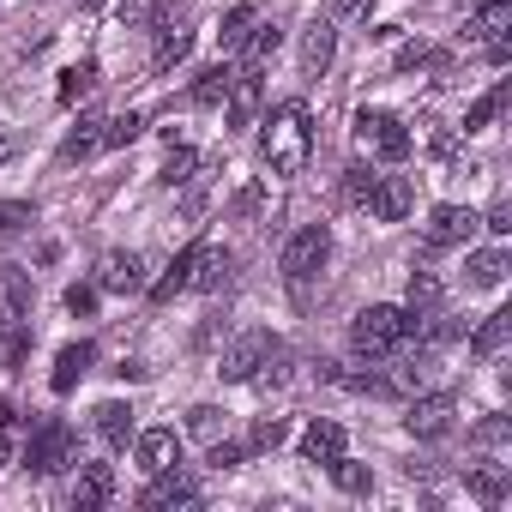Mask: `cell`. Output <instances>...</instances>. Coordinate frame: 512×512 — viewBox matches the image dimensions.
<instances>
[{
  "label": "cell",
  "mask_w": 512,
  "mask_h": 512,
  "mask_svg": "<svg viewBox=\"0 0 512 512\" xmlns=\"http://www.w3.org/2000/svg\"><path fill=\"white\" fill-rule=\"evenodd\" d=\"M247 464V440H211V470H241Z\"/></svg>",
  "instance_id": "cell-42"
},
{
  "label": "cell",
  "mask_w": 512,
  "mask_h": 512,
  "mask_svg": "<svg viewBox=\"0 0 512 512\" xmlns=\"http://www.w3.org/2000/svg\"><path fill=\"white\" fill-rule=\"evenodd\" d=\"M404 428H410L416 440H440V434L452 428V392H428V398H416V404L404 410Z\"/></svg>",
  "instance_id": "cell-12"
},
{
  "label": "cell",
  "mask_w": 512,
  "mask_h": 512,
  "mask_svg": "<svg viewBox=\"0 0 512 512\" xmlns=\"http://www.w3.org/2000/svg\"><path fill=\"white\" fill-rule=\"evenodd\" d=\"M290 440V422L284 416H260V422H253V440H247V452H278Z\"/></svg>",
  "instance_id": "cell-39"
},
{
  "label": "cell",
  "mask_w": 512,
  "mask_h": 512,
  "mask_svg": "<svg viewBox=\"0 0 512 512\" xmlns=\"http://www.w3.org/2000/svg\"><path fill=\"white\" fill-rule=\"evenodd\" d=\"M31 344V278L19 266H0V350L19 362Z\"/></svg>",
  "instance_id": "cell-3"
},
{
  "label": "cell",
  "mask_w": 512,
  "mask_h": 512,
  "mask_svg": "<svg viewBox=\"0 0 512 512\" xmlns=\"http://www.w3.org/2000/svg\"><path fill=\"white\" fill-rule=\"evenodd\" d=\"M193 169H199L193 145H181V139H175V145H169V163L157 169V181H163V187H187V181H193Z\"/></svg>",
  "instance_id": "cell-33"
},
{
  "label": "cell",
  "mask_w": 512,
  "mask_h": 512,
  "mask_svg": "<svg viewBox=\"0 0 512 512\" xmlns=\"http://www.w3.org/2000/svg\"><path fill=\"white\" fill-rule=\"evenodd\" d=\"M326 470H332V482H338L344 494H368V488H374V470H368V464H356V458H344V452H338Z\"/></svg>",
  "instance_id": "cell-34"
},
{
  "label": "cell",
  "mask_w": 512,
  "mask_h": 512,
  "mask_svg": "<svg viewBox=\"0 0 512 512\" xmlns=\"http://www.w3.org/2000/svg\"><path fill=\"white\" fill-rule=\"evenodd\" d=\"M410 332H416L410 308L374 302V308H362V314H356V326H350V350H356V356H368V362H380V356L404 350V344H410Z\"/></svg>",
  "instance_id": "cell-2"
},
{
  "label": "cell",
  "mask_w": 512,
  "mask_h": 512,
  "mask_svg": "<svg viewBox=\"0 0 512 512\" xmlns=\"http://www.w3.org/2000/svg\"><path fill=\"white\" fill-rule=\"evenodd\" d=\"M67 314H73V320L97 314V284H73V290H67Z\"/></svg>",
  "instance_id": "cell-44"
},
{
  "label": "cell",
  "mask_w": 512,
  "mask_h": 512,
  "mask_svg": "<svg viewBox=\"0 0 512 512\" xmlns=\"http://www.w3.org/2000/svg\"><path fill=\"white\" fill-rule=\"evenodd\" d=\"M7 458H13V446H7V440H0V464H7Z\"/></svg>",
  "instance_id": "cell-51"
},
{
  "label": "cell",
  "mask_w": 512,
  "mask_h": 512,
  "mask_svg": "<svg viewBox=\"0 0 512 512\" xmlns=\"http://www.w3.org/2000/svg\"><path fill=\"white\" fill-rule=\"evenodd\" d=\"M187 49H193V25H187V13H157L151 67H157V73H169V67H181V61H187Z\"/></svg>",
  "instance_id": "cell-9"
},
{
  "label": "cell",
  "mask_w": 512,
  "mask_h": 512,
  "mask_svg": "<svg viewBox=\"0 0 512 512\" xmlns=\"http://www.w3.org/2000/svg\"><path fill=\"white\" fill-rule=\"evenodd\" d=\"M109 494H115V464H79L73 506L79 512H97V506H109Z\"/></svg>",
  "instance_id": "cell-20"
},
{
  "label": "cell",
  "mask_w": 512,
  "mask_h": 512,
  "mask_svg": "<svg viewBox=\"0 0 512 512\" xmlns=\"http://www.w3.org/2000/svg\"><path fill=\"white\" fill-rule=\"evenodd\" d=\"M326 260H332V229L326 223H302L290 241H284V278H290V290L296 296H308V284L326 272Z\"/></svg>",
  "instance_id": "cell-4"
},
{
  "label": "cell",
  "mask_w": 512,
  "mask_h": 512,
  "mask_svg": "<svg viewBox=\"0 0 512 512\" xmlns=\"http://www.w3.org/2000/svg\"><path fill=\"white\" fill-rule=\"evenodd\" d=\"M368 193H374V169H368V163H350V169H344V199H350V205H368Z\"/></svg>",
  "instance_id": "cell-40"
},
{
  "label": "cell",
  "mask_w": 512,
  "mask_h": 512,
  "mask_svg": "<svg viewBox=\"0 0 512 512\" xmlns=\"http://www.w3.org/2000/svg\"><path fill=\"white\" fill-rule=\"evenodd\" d=\"M476 229H482V217H476L470 205H434V211H428V223H422V241L440 253V247H464Z\"/></svg>",
  "instance_id": "cell-7"
},
{
  "label": "cell",
  "mask_w": 512,
  "mask_h": 512,
  "mask_svg": "<svg viewBox=\"0 0 512 512\" xmlns=\"http://www.w3.org/2000/svg\"><path fill=\"white\" fill-rule=\"evenodd\" d=\"M73 452H79L73 428L55 416V422H43V428L31 434V446H25V470H31V476H55V470H67V464H73Z\"/></svg>",
  "instance_id": "cell-6"
},
{
  "label": "cell",
  "mask_w": 512,
  "mask_h": 512,
  "mask_svg": "<svg viewBox=\"0 0 512 512\" xmlns=\"http://www.w3.org/2000/svg\"><path fill=\"white\" fill-rule=\"evenodd\" d=\"M410 205H416V187H410V175H374V193H368V217H380V223H404L410 217Z\"/></svg>",
  "instance_id": "cell-10"
},
{
  "label": "cell",
  "mask_w": 512,
  "mask_h": 512,
  "mask_svg": "<svg viewBox=\"0 0 512 512\" xmlns=\"http://www.w3.org/2000/svg\"><path fill=\"white\" fill-rule=\"evenodd\" d=\"M229 266H235V260H229L223 247H205V241H199V260H193V284H187V290H223V284H229Z\"/></svg>",
  "instance_id": "cell-29"
},
{
  "label": "cell",
  "mask_w": 512,
  "mask_h": 512,
  "mask_svg": "<svg viewBox=\"0 0 512 512\" xmlns=\"http://www.w3.org/2000/svg\"><path fill=\"white\" fill-rule=\"evenodd\" d=\"M290 380H296V350L284 338H272L266 356H260V368H253V386H260V392H284Z\"/></svg>",
  "instance_id": "cell-17"
},
{
  "label": "cell",
  "mask_w": 512,
  "mask_h": 512,
  "mask_svg": "<svg viewBox=\"0 0 512 512\" xmlns=\"http://www.w3.org/2000/svg\"><path fill=\"white\" fill-rule=\"evenodd\" d=\"M440 302H446V284H440L434 272H410V296H404L410 320H428V314H440Z\"/></svg>",
  "instance_id": "cell-27"
},
{
  "label": "cell",
  "mask_w": 512,
  "mask_h": 512,
  "mask_svg": "<svg viewBox=\"0 0 512 512\" xmlns=\"http://www.w3.org/2000/svg\"><path fill=\"white\" fill-rule=\"evenodd\" d=\"M332 55H338V25H332V19H314V25L302 31V73L320 79V73L332 67Z\"/></svg>",
  "instance_id": "cell-16"
},
{
  "label": "cell",
  "mask_w": 512,
  "mask_h": 512,
  "mask_svg": "<svg viewBox=\"0 0 512 512\" xmlns=\"http://www.w3.org/2000/svg\"><path fill=\"white\" fill-rule=\"evenodd\" d=\"M97 434H103V440H109V446L121 452V446H127V440L139 434V428H133V404H121V398L97 404Z\"/></svg>",
  "instance_id": "cell-28"
},
{
  "label": "cell",
  "mask_w": 512,
  "mask_h": 512,
  "mask_svg": "<svg viewBox=\"0 0 512 512\" xmlns=\"http://www.w3.org/2000/svg\"><path fill=\"white\" fill-rule=\"evenodd\" d=\"M506 272H512V253L506 247H482V253H470V260H464V284L470 290H500Z\"/></svg>",
  "instance_id": "cell-18"
},
{
  "label": "cell",
  "mask_w": 512,
  "mask_h": 512,
  "mask_svg": "<svg viewBox=\"0 0 512 512\" xmlns=\"http://www.w3.org/2000/svg\"><path fill=\"white\" fill-rule=\"evenodd\" d=\"M356 145L380 163H404L410 157V127L392 109H356Z\"/></svg>",
  "instance_id": "cell-5"
},
{
  "label": "cell",
  "mask_w": 512,
  "mask_h": 512,
  "mask_svg": "<svg viewBox=\"0 0 512 512\" xmlns=\"http://www.w3.org/2000/svg\"><path fill=\"white\" fill-rule=\"evenodd\" d=\"M91 151H103V115H79V127L61 139V163H85Z\"/></svg>",
  "instance_id": "cell-26"
},
{
  "label": "cell",
  "mask_w": 512,
  "mask_h": 512,
  "mask_svg": "<svg viewBox=\"0 0 512 512\" xmlns=\"http://www.w3.org/2000/svg\"><path fill=\"white\" fill-rule=\"evenodd\" d=\"M91 362H97V350H91L85 338H79V344H61V350H55V374H49V392H55V398H67V392H73V386L91 374Z\"/></svg>",
  "instance_id": "cell-15"
},
{
  "label": "cell",
  "mask_w": 512,
  "mask_h": 512,
  "mask_svg": "<svg viewBox=\"0 0 512 512\" xmlns=\"http://www.w3.org/2000/svg\"><path fill=\"white\" fill-rule=\"evenodd\" d=\"M260 97H266V91H260V73H247V67H241V73L229 79L223 121H229V127H253V115H260Z\"/></svg>",
  "instance_id": "cell-14"
},
{
  "label": "cell",
  "mask_w": 512,
  "mask_h": 512,
  "mask_svg": "<svg viewBox=\"0 0 512 512\" xmlns=\"http://www.w3.org/2000/svg\"><path fill=\"white\" fill-rule=\"evenodd\" d=\"M133 452H139L145 470H169V464H181V440H175V428H145V434H133Z\"/></svg>",
  "instance_id": "cell-22"
},
{
  "label": "cell",
  "mask_w": 512,
  "mask_h": 512,
  "mask_svg": "<svg viewBox=\"0 0 512 512\" xmlns=\"http://www.w3.org/2000/svg\"><path fill=\"white\" fill-rule=\"evenodd\" d=\"M193 260H199V241H193V247H181L175 260H169V272H163V278L151 284V302H175V296H181V290L193 284Z\"/></svg>",
  "instance_id": "cell-25"
},
{
  "label": "cell",
  "mask_w": 512,
  "mask_h": 512,
  "mask_svg": "<svg viewBox=\"0 0 512 512\" xmlns=\"http://www.w3.org/2000/svg\"><path fill=\"white\" fill-rule=\"evenodd\" d=\"M482 229H494V235H512V205L500 199V205H494V211L482 217Z\"/></svg>",
  "instance_id": "cell-47"
},
{
  "label": "cell",
  "mask_w": 512,
  "mask_h": 512,
  "mask_svg": "<svg viewBox=\"0 0 512 512\" xmlns=\"http://www.w3.org/2000/svg\"><path fill=\"white\" fill-rule=\"evenodd\" d=\"M506 434H512V422H506V416H488V422L476 428V440H482V446H500Z\"/></svg>",
  "instance_id": "cell-46"
},
{
  "label": "cell",
  "mask_w": 512,
  "mask_h": 512,
  "mask_svg": "<svg viewBox=\"0 0 512 512\" xmlns=\"http://www.w3.org/2000/svg\"><path fill=\"white\" fill-rule=\"evenodd\" d=\"M253 25H260V13H253L247 0H241V7H229V13H223V25H217V43H223V55H235V49L247 43V31H253Z\"/></svg>",
  "instance_id": "cell-30"
},
{
  "label": "cell",
  "mask_w": 512,
  "mask_h": 512,
  "mask_svg": "<svg viewBox=\"0 0 512 512\" xmlns=\"http://www.w3.org/2000/svg\"><path fill=\"white\" fill-rule=\"evenodd\" d=\"M434 55H440V49H428V43H404V49L392 55V67H398V73H416V67H434Z\"/></svg>",
  "instance_id": "cell-43"
},
{
  "label": "cell",
  "mask_w": 512,
  "mask_h": 512,
  "mask_svg": "<svg viewBox=\"0 0 512 512\" xmlns=\"http://www.w3.org/2000/svg\"><path fill=\"white\" fill-rule=\"evenodd\" d=\"M97 290L139 296L145 290V260H139V253H103V260H97Z\"/></svg>",
  "instance_id": "cell-11"
},
{
  "label": "cell",
  "mask_w": 512,
  "mask_h": 512,
  "mask_svg": "<svg viewBox=\"0 0 512 512\" xmlns=\"http://www.w3.org/2000/svg\"><path fill=\"white\" fill-rule=\"evenodd\" d=\"M13 157H19V133H13V127H0V169H7Z\"/></svg>",
  "instance_id": "cell-49"
},
{
  "label": "cell",
  "mask_w": 512,
  "mask_h": 512,
  "mask_svg": "<svg viewBox=\"0 0 512 512\" xmlns=\"http://www.w3.org/2000/svg\"><path fill=\"white\" fill-rule=\"evenodd\" d=\"M229 211H235L241 223H247V217H260V211H266V187H260V181H247V187L229 199Z\"/></svg>",
  "instance_id": "cell-41"
},
{
  "label": "cell",
  "mask_w": 512,
  "mask_h": 512,
  "mask_svg": "<svg viewBox=\"0 0 512 512\" xmlns=\"http://www.w3.org/2000/svg\"><path fill=\"white\" fill-rule=\"evenodd\" d=\"M506 103H512V79H494L470 109H464V133H482V127H494L500 115H506Z\"/></svg>",
  "instance_id": "cell-23"
},
{
  "label": "cell",
  "mask_w": 512,
  "mask_h": 512,
  "mask_svg": "<svg viewBox=\"0 0 512 512\" xmlns=\"http://www.w3.org/2000/svg\"><path fill=\"white\" fill-rule=\"evenodd\" d=\"M13 422H19V410H13L7 398H0V428H13Z\"/></svg>",
  "instance_id": "cell-50"
},
{
  "label": "cell",
  "mask_w": 512,
  "mask_h": 512,
  "mask_svg": "<svg viewBox=\"0 0 512 512\" xmlns=\"http://www.w3.org/2000/svg\"><path fill=\"white\" fill-rule=\"evenodd\" d=\"M229 79H235V73H229L223 61H217V67H205V73L193 79V103H199V109H223V97H229Z\"/></svg>",
  "instance_id": "cell-32"
},
{
  "label": "cell",
  "mask_w": 512,
  "mask_h": 512,
  "mask_svg": "<svg viewBox=\"0 0 512 512\" xmlns=\"http://www.w3.org/2000/svg\"><path fill=\"white\" fill-rule=\"evenodd\" d=\"M25 223H37V211H31V205H0V235H19Z\"/></svg>",
  "instance_id": "cell-45"
},
{
  "label": "cell",
  "mask_w": 512,
  "mask_h": 512,
  "mask_svg": "<svg viewBox=\"0 0 512 512\" xmlns=\"http://www.w3.org/2000/svg\"><path fill=\"white\" fill-rule=\"evenodd\" d=\"M506 344H512V308H494V314L470 332V356H476V362H494Z\"/></svg>",
  "instance_id": "cell-21"
},
{
  "label": "cell",
  "mask_w": 512,
  "mask_h": 512,
  "mask_svg": "<svg viewBox=\"0 0 512 512\" xmlns=\"http://www.w3.org/2000/svg\"><path fill=\"white\" fill-rule=\"evenodd\" d=\"M139 506H199V488L193 476H181V464H169V470H151V488L139 494Z\"/></svg>",
  "instance_id": "cell-13"
},
{
  "label": "cell",
  "mask_w": 512,
  "mask_h": 512,
  "mask_svg": "<svg viewBox=\"0 0 512 512\" xmlns=\"http://www.w3.org/2000/svg\"><path fill=\"white\" fill-rule=\"evenodd\" d=\"M278 43H284V31H278V25H253V31H247V43H241L235 55H241V67H247V73H266V67H272V55H278Z\"/></svg>",
  "instance_id": "cell-24"
},
{
  "label": "cell",
  "mask_w": 512,
  "mask_h": 512,
  "mask_svg": "<svg viewBox=\"0 0 512 512\" xmlns=\"http://www.w3.org/2000/svg\"><path fill=\"white\" fill-rule=\"evenodd\" d=\"M260 157L272 163V175H302L314 157V127H308V103H278L260 121Z\"/></svg>",
  "instance_id": "cell-1"
},
{
  "label": "cell",
  "mask_w": 512,
  "mask_h": 512,
  "mask_svg": "<svg viewBox=\"0 0 512 512\" xmlns=\"http://www.w3.org/2000/svg\"><path fill=\"white\" fill-rule=\"evenodd\" d=\"M344 446H350V440H344V422H332V416H314L308 434H302V458H308V464H332Z\"/></svg>",
  "instance_id": "cell-19"
},
{
  "label": "cell",
  "mask_w": 512,
  "mask_h": 512,
  "mask_svg": "<svg viewBox=\"0 0 512 512\" xmlns=\"http://www.w3.org/2000/svg\"><path fill=\"white\" fill-rule=\"evenodd\" d=\"M374 0H332V19H368Z\"/></svg>",
  "instance_id": "cell-48"
},
{
  "label": "cell",
  "mask_w": 512,
  "mask_h": 512,
  "mask_svg": "<svg viewBox=\"0 0 512 512\" xmlns=\"http://www.w3.org/2000/svg\"><path fill=\"white\" fill-rule=\"evenodd\" d=\"M139 133H145V115H133V109H127V115L103 121V151H121V145H133Z\"/></svg>",
  "instance_id": "cell-37"
},
{
  "label": "cell",
  "mask_w": 512,
  "mask_h": 512,
  "mask_svg": "<svg viewBox=\"0 0 512 512\" xmlns=\"http://www.w3.org/2000/svg\"><path fill=\"white\" fill-rule=\"evenodd\" d=\"M476 31L482 37H506L512 31V0H476Z\"/></svg>",
  "instance_id": "cell-36"
},
{
  "label": "cell",
  "mask_w": 512,
  "mask_h": 512,
  "mask_svg": "<svg viewBox=\"0 0 512 512\" xmlns=\"http://www.w3.org/2000/svg\"><path fill=\"white\" fill-rule=\"evenodd\" d=\"M187 434L205 440V446L223 440V410H217V404H193V410H187Z\"/></svg>",
  "instance_id": "cell-38"
},
{
  "label": "cell",
  "mask_w": 512,
  "mask_h": 512,
  "mask_svg": "<svg viewBox=\"0 0 512 512\" xmlns=\"http://www.w3.org/2000/svg\"><path fill=\"white\" fill-rule=\"evenodd\" d=\"M470 494H476L482 506H500V500H506V470H500V464L470 470Z\"/></svg>",
  "instance_id": "cell-35"
},
{
  "label": "cell",
  "mask_w": 512,
  "mask_h": 512,
  "mask_svg": "<svg viewBox=\"0 0 512 512\" xmlns=\"http://www.w3.org/2000/svg\"><path fill=\"white\" fill-rule=\"evenodd\" d=\"M79 7H103V0H79Z\"/></svg>",
  "instance_id": "cell-52"
},
{
  "label": "cell",
  "mask_w": 512,
  "mask_h": 512,
  "mask_svg": "<svg viewBox=\"0 0 512 512\" xmlns=\"http://www.w3.org/2000/svg\"><path fill=\"white\" fill-rule=\"evenodd\" d=\"M266 344H272V332H241V338H229V344L217 350V380H229V386H235V380H253Z\"/></svg>",
  "instance_id": "cell-8"
},
{
  "label": "cell",
  "mask_w": 512,
  "mask_h": 512,
  "mask_svg": "<svg viewBox=\"0 0 512 512\" xmlns=\"http://www.w3.org/2000/svg\"><path fill=\"white\" fill-rule=\"evenodd\" d=\"M91 91H97V61H79V67H67V73H61L55 103H61V109H73V103H79V97H91Z\"/></svg>",
  "instance_id": "cell-31"
}]
</instances>
